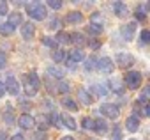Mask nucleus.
Wrapping results in <instances>:
<instances>
[{"mask_svg":"<svg viewBox=\"0 0 150 140\" xmlns=\"http://www.w3.org/2000/svg\"><path fill=\"white\" fill-rule=\"evenodd\" d=\"M42 44H46V46H50V48H55V46H57V41H55L53 37H42Z\"/></svg>","mask_w":150,"mask_h":140,"instance_id":"obj_35","label":"nucleus"},{"mask_svg":"<svg viewBox=\"0 0 150 140\" xmlns=\"http://www.w3.org/2000/svg\"><path fill=\"white\" fill-rule=\"evenodd\" d=\"M97 67H99V71H103V73L110 75V73H113L115 64H113V60H111L110 57H103V59H99V60H97Z\"/></svg>","mask_w":150,"mask_h":140,"instance_id":"obj_6","label":"nucleus"},{"mask_svg":"<svg viewBox=\"0 0 150 140\" xmlns=\"http://www.w3.org/2000/svg\"><path fill=\"white\" fill-rule=\"evenodd\" d=\"M62 105H64V106H65L67 110H71V112H76V110H80V108H78V105L74 103V101H72L71 98H67V96H65V98L62 99Z\"/></svg>","mask_w":150,"mask_h":140,"instance_id":"obj_23","label":"nucleus"},{"mask_svg":"<svg viewBox=\"0 0 150 140\" xmlns=\"http://www.w3.org/2000/svg\"><path fill=\"white\" fill-rule=\"evenodd\" d=\"M62 2H60V0H50V2H48V7H51V9H55V11H58V9H62Z\"/></svg>","mask_w":150,"mask_h":140,"instance_id":"obj_33","label":"nucleus"},{"mask_svg":"<svg viewBox=\"0 0 150 140\" xmlns=\"http://www.w3.org/2000/svg\"><path fill=\"white\" fill-rule=\"evenodd\" d=\"M101 114H103L104 117H108V119H117L118 114H120V110H118V106L113 105V103H104V105L101 106Z\"/></svg>","mask_w":150,"mask_h":140,"instance_id":"obj_5","label":"nucleus"},{"mask_svg":"<svg viewBox=\"0 0 150 140\" xmlns=\"http://www.w3.org/2000/svg\"><path fill=\"white\" fill-rule=\"evenodd\" d=\"M88 30H90L92 34H96V36H99V34L103 32V25H99V23H90V27H88Z\"/></svg>","mask_w":150,"mask_h":140,"instance_id":"obj_28","label":"nucleus"},{"mask_svg":"<svg viewBox=\"0 0 150 140\" xmlns=\"http://www.w3.org/2000/svg\"><path fill=\"white\" fill-rule=\"evenodd\" d=\"M27 13L32 20H37V21H42L46 18V6L41 4V2H28L27 4Z\"/></svg>","mask_w":150,"mask_h":140,"instance_id":"obj_2","label":"nucleus"},{"mask_svg":"<svg viewBox=\"0 0 150 140\" xmlns=\"http://www.w3.org/2000/svg\"><path fill=\"white\" fill-rule=\"evenodd\" d=\"M2 117H4V121H6L7 126L14 124V108H13L11 105H6L4 110H2Z\"/></svg>","mask_w":150,"mask_h":140,"instance_id":"obj_11","label":"nucleus"},{"mask_svg":"<svg viewBox=\"0 0 150 140\" xmlns=\"http://www.w3.org/2000/svg\"><path fill=\"white\" fill-rule=\"evenodd\" d=\"M148 94H150V87L146 85L143 91H141V96H139V99H138V103H145L146 99H148Z\"/></svg>","mask_w":150,"mask_h":140,"instance_id":"obj_31","label":"nucleus"},{"mask_svg":"<svg viewBox=\"0 0 150 140\" xmlns=\"http://www.w3.org/2000/svg\"><path fill=\"white\" fill-rule=\"evenodd\" d=\"M18 124H20L21 129H32V128L35 126V119H34L32 115H28V114H23V115L18 119Z\"/></svg>","mask_w":150,"mask_h":140,"instance_id":"obj_9","label":"nucleus"},{"mask_svg":"<svg viewBox=\"0 0 150 140\" xmlns=\"http://www.w3.org/2000/svg\"><path fill=\"white\" fill-rule=\"evenodd\" d=\"M48 75H51V76H55V78H64V69H60V67H57V66H50L48 67Z\"/></svg>","mask_w":150,"mask_h":140,"instance_id":"obj_22","label":"nucleus"},{"mask_svg":"<svg viewBox=\"0 0 150 140\" xmlns=\"http://www.w3.org/2000/svg\"><path fill=\"white\" fill-rule=\"evenodd\" d=\"M2 96H6V87H4L2 82H0V98H2Z\"/></svg>","mask_w":150,"mask_h":140,"instance_id":"obj_44","label":"nucleus"},{"mask_svg":"<svg viewBox=\"0 0 150 140\" xmlns=\"http://www.w3.org/2000/svg\"><path fill=\"white\" fill-rule=\"evenodd\" d=\"M78 98H80V101H81L83 105H90V103H92V96H90L88 91H85V89H78Z\"/></svg>","mask_w":150,"mask_h":140,"instance_id":"obj_21","label":"nucleus"},{"mask_svg":"<svg viewBox=\"0 0 150 140\" xmlns=\"http://www.w3.org/2000/svg\"><path fill=\"white\" fill-rule=\"evenodd\" d=\"M65 59H67L65 50H57V51L53 53V60H55V62H64Z\"/></svg>","mask_w":150,"mask_h":140,"instance_id":"obj_24","label":"nucleus"},{"mask_svg":"<svg viewBox=\"0 0 150 140\" xmlns=\"http://www.w3.org/2000/svg\"><path fill=\"white\" fill-rule=\"evenodd\" d=\"M0 140H7V135L4 131H0Z\"/></svg>","mask_w":150,"mask_h":140,"instance_id":"obj_47","label":"nucleus"},{"mask_svg":"<svg viewBox=\"0 0 150 140\" xmlns=\"http://www.w3.org/2000/svg\"><path fill=\"white\" fill-rule=\"evenodd\" d=\"M113 140H120V128L118 126L113 128Z\"/></svg>","mask_w":150,"mask_h":140,"instance_id":"obj_41","label":"nucleus"},{"mask_svg":"<svg viewBox=\"0 0 150 140\" xmlns=\"http://www.w3.org/2000/svg\"><path fill=\"white\" fill-rule=\"evenodd\" d=\"M50 121H51V124L53 126H57V128H60L62 124H60V117L55 114V112H51V115H50Z\"/></svg>","mask_w":150,"mask_h":140,"instance_id":"obj_34","label":"nucleus"},{"mask_svg":"<svg viewBox=\"0 0 150 140\" xmlns=\"http://www.w3.org/2000/svg\"><path fill=\"white\" fill-rule=\"evenodd\" d=\"M139 37H141V41L146 44V43H150V32L145 29V30H141V34H139Z\"/></svg>","mask_w":150,"mask_h":140,"instance_id":"obj_36","label":"nucleus"},{"mask_svg":"<svg viewBox=\"0 0 150 140\" xmlns=\"http://www.w3.org/2000/svg\"><path fill=\"white\" fill-rule=\"evenodd\" d=\"M11 140H25V136L21 135V133H16V135H13V138Z\"/></svg>","mask_w":150,"mask_h":140,"instance_id":"obj_43","label":"nucleus"},{"mask_svg":"<svg viewBox=\"0 0 150 140\" xmlns=\"http://www.w3.org/2000/svg\"><path fill=\"white\" fill-rule=\"evenodd\" d=\"M90 46H92V48H96V50H97V48H99V46H101V43H99V41H90Z\"/></svg>","mask_w":150,"mask_h":140,"instance_id":"obj_45","label":"nucleus"},{"mask_svg":"<svg viewBox=\"0 0 150 140\" xmlns=\"http://www.w3.org/2000/svg\"><path fill=\"white\" fill-rule=\"evenodd\" d=\"M125 128H127V131L136 133V131H138V128H139V119H138L136 115L127 117V121H125Z\"/></svg>","mask_w":150,"mask_h":140,"instance_id":"obj_15","label":"nucleus"},{"mask_svg":"<svg viewBox=\"0 0 150 140\" xmlns=\"http://www.w3.org/2000/svg\"><path fill=\"white\" fill-rule=\"evenodd\" d=\"M131 140H134V138H131Z\"/></svg>","mask_w":150,"mask_h":140,"instance_id":"obj_49","label":"nucleus"},{"mask_svg":"<svg viewBox=\"0 0 150 140\" xmlns=\"http://www.w3.org/2000/svg\"><path fill=\"white\" fill-rule=\"evenodd\" d=\"M14 32V27H11L9 23H2V25H0V34H2V36H11Z\"/></svg>","mask_w":150,"mask_h":140,"instance_id":"obj_25","label":"nucleus"},{"mask_svg":"<svg viewBox=\"0 0 150 140\" xmlns=\"http://www.w3.org/2000/svg\"><path fill=\"white\" fill-rule=\"evenodd\" d=\"M69 37H71V43H74L76 46H85V44H87L85 36H83V34H80V32H74V34H71Z\"/></svg>","mask_w":150,"mask_h":140,"instance_id":"obj_18","label":"nucleus"},{"mask_svg":"<svg viewBox=\"0 0 150 140\" xmlns=\"http://www.w3.org/2000/svg\"><path fill=\"white\" fill-rule=\"evenodd\" d=\"M4 87H6V92H9L11 96H18L20 94V84H18V80L14 76H9L7 82L4 84Z\"/></svg>","mask_w":150,"mask_h":140,"instance_id":"obj_7","label":"nucleus"},{"mask_svg":"<svg viewBox=\"0 0 150 140\" xmlns=\"http://www.w3.org/2000/svg\"><path fill=\"white\" fill-rule=\"evenodd\" d=\"M60 140H74V138H72V136H62Z\"/></svg>","mask_w":150,"mask_h":140,"instance_id":"obj_48","label":"nucleus"},{"mask_svg":"<svg viewBox=\"0 0 150 140\" xmlns=\"http://www.w3.org/2000/svg\"><path fill=\"white\" fill-rule=\"evenodd\" d=\"M6 62H7V55H6L4 51H0V69L6 66Z\"/></svg>","mask_w":150,"mask_h":140,"instance_id":"obj_38","label":"nucleus"},{"mask_svg":"<svg viewBox=\"0 0 150 140\" xmlns=\"http://www.w3.org/2000/svg\"><path fill=\"white\" fill-rule=\"evenodd\" d=\"M96 66H97V60L96 59H87V69H88V71H92Z\"/></svg>","mask_w":150,"mask_h":140,"instance_id":"obj_37","label":"nucleus"},{"mask_svg":"<svg viewBox=\"0 0 150 140\" xmlns=\"http://www.w3.org/2000/svg\"><path fill=\"white\" fill-rule=\"evenodd\" d=\"M58 25H60V20H58V18H53V20L50 21V29H58Z\"/></svg>","mask_w":150,"mask_h":140,"instance_id":"obj_40","label":"nucleus"},{"mask_svg":"<svg viewBox=\"0 0 150 140\" xmlns=\"http://www.w3.org/2000/svg\"><path fill=\"white\" fill-rule=\"evenodd\" d=\"M57 91H58L60 94H67V92H69V84H65V82H60V80H58Z\"/></svg>","mask_w":150,"mask_h":140,"instance_id":"obj_29","label":"nucleus"},{"mask_svg":"<svg viewBox=\"0 0 150 140\" xmlns=\"http://www.w3.org/2000/svg\"><path fill=\"white\" fill-rule=\"evenodd\" d=\"M41 87V80H39V75L35 71H30L27 76H25V82H23V91L27 96H35L37 91Z\"/></svg>","mask_w":150,"mask_h":140,"instance_id":"obj_1","label":"nucleus"},{"mask_svg":"<svg viewBox=\"0 0 150 140\" xmlns=\"http://www.w3.org/2000/svg\"><path fill=\"white\" fill-rule=\"evenodd\" d=\"M145 11H146V9H143V7L136 9L134 16H136V20H138V21H145V20H146V13H145Z\"/></svg>","mask_w":150,"mask_h":140,"instance_id":"obj_27","label":"nucleus"},{"mask_svg":"<svg viewBox=\"0 0 150 140\" xmlns=\"http://www.w3.org/2000/svg\"><path fill=\"white\" fill-rule=\"evenodd\" d=\"M117 64L122 69H129L131 66H134V57L127 51H120V53H117Z\"/></svg>","mask_w":150,"mask_h":140,"instance_id":"obj_4","label":"nucleus"},{"mask_svg":"<svg viewBox=\"0 0 150 140\" xmlns=\"http://www.w3.org/2000/svg\"><path fill=\"white\" fill-rule=\"evenodd\" d=\"M55 41H57V43H65V44H67V43H71V37H69L67 32H58Z\"/></svg>","mask_w":150,"mask_h":140,"instance_id":"obj_26","label":"nucleus"},{"mask_svg":"<svg viewBox=\"0 0 150 140\" xmlns=\"http://www.w3.org/2000/svg\"><path fill=\"white\" fill-rule=\"evenodd\" d=\"M65 21H67L69 25H76V23H81V21H83V14H81L80 11H72V13H69V14L65 16Z\"/></svg>","mask_w":150,"mask_h":140,"instance_id":"obj_13","label":"nucleus"},{"mask_svg":"<svg viewBox=\"0 0 150 140\" xmlns=\"http://www.w3.org/2000/svg\"><path fill=\"white\" fill-rule=\"evenodd\" d=\"M81 126H83L85 129H94V119H90V117H85V119L81 121Z\"/></svg>","mask_w":150,"mask_h":140,"instance_id":"obj_32","label":"nucleus"},{"mask_svg":"<svg viewBox=\"0 0 150 140\" xmlns=\"http://www.w3.org/2000/svg\"><path fill=\"white\" fill-rule=\"evenodd\" d=\"M92 92H96L97 96H104V94H108L106 87H103V85H92Z\"/></svg>","mask_w":150,"mask_h":140,"instance_id":"obj_30","label":"nucleus"},{"mask_svg":"<svg viewBox=\"0 0 150 140\" xmlns=\"http://www.w3.org/2000/svg\"><path fill=\"white\" fill-rule=\"evenodd\" d=\"M35 34V25L32 21H23L21 23V36L23 39H32Z\"/></svg>","mask_w":150,"mask_h":140,"instance_id":"obj_8","label":"nucleus"},{"mask_svg":"<svg viewBox=\"0 0 150 140\" xmlns=\"http://www.w3.org/2000/svg\"><path fill=\"white\" fill-rule=\"evenodd\" d=\"M6 23H9L11 27H14V29H16L18 25H21V23H23V14H21V13H18V11H14V13H11V14H9V20H7Z\"/></svg>","mask_w":150,"mask_h":140,"instance_id":"obj_14","label":"nucleus"},{"mask_svg":"<svg viewBox=\"0 0 150 140\" xmlns=\"http://www.w3.org/2000/svg\"><path fill=\"white\" fill-rule=\"evenodd\" d=\"M113 11L117 16H125L127 14V6L124 2H113Z\"/></svg>","mask_w":150,"mask_h":140,"instance_id":"obj_19","label":"nucleus"},{"mask_svg":"<svg viewBox=\"0 0 150 140\" xmlns=\"http://www.w3.org/2000/svg\"><path fill=\"white\" fill-rule=\"evenodd\" d=\"M134 32H136V23H125L122 29H120V34L125 41H131L134 37Z\"/></svg>","mask_w":150,"mask_h":140,"instance_id":"obj_10","label":"nucleus"},{"mask_svg":"<svg viewBox=\"0 0 150 140\" xmlns=\"http://www.w3.org/2000/svg\"><path fill=\"white\" fill-rule=\"evenodd\" d=\"M94 129H96L99 135H104V133H108V122H106L104 119H96V121H94Z\"/></svg>","mask_w":150,"mask_h":140,"instance_id":"obj_17","label":"nucleus"},{"mask_svg":"<svg viewBox=\"0 0 150 140\" xmlns=\"http://www.w3.org/2000/svg\"><path fill=\"white\" fill-rule=\"evenodd\" d=\"M148 114H150V110H148V106H146V105H145V106H143V108H141V110H139V115H141V117H146V115H148Z\"/></svg>","mask_w":150,"mask_h":140,"instance_id":"obj_42","label":"nucleus"},{"mask_svg":"<svg viewBox=\"0 0 150 140\" xmlns=\"http://www.w3.org/2000/svg\"><path fill=\"white\" fill-rule=\"evenodd\" d=\"M67 60H71L72 64H78V62L85 60V53H83V50H81V48H74V50L69 53V59H67Z\"/></svg>","mask_w":150,"mask_h":140,"instance_id":"obj_12","label":"nucleus"},{"mask_svg":"<svg viewBox=\"0 0 150 140\" xmlns=\"http://www.w3.org/2000/svg\"><path fill=\"white\" fill-rule=\"evenodd\" d=\"M110 91H113L115 94H124V84H122V80H118V78H113V80H110Z\"/></svg>","mask_w":150,"mask_h":140,"instance_id":"obj_16","label":"nucleus"},{"mask_svg":"<svg viewBox=\"0 0 150 140\" xmlns=\"http://www.w3.org/2000/svg\"><path fill=\"white\" fill-rule=\"evenodd\" d=\"M60 121H62V122H64L69 129H76V128H78V126H76V121H74L69 114H64V115L60 117ZM62 122H60V124H62Z\"/></svg>","mask_w":150,"mask_h":140,"instance_id":"obj_20","label":"nucleus"},{"mask_svg":"<svg viewBox=\"0 0 150 140\" xmlns=\"http://www.w3.org/2000/svg\"><path fill=\"white\" fill-rule=\"evenodd\" d=\"M141 80H143V76H141L139 71H127L125 76H124L125 87H127V89H132V91H136V89L141 85Z\"/></svg>","mask_w":150,"mask_h":140,"instance_id":"obj_3","label":"nucleus"},{"mask_svg":"<svg viewBox=\"0 0 150 140\" xmlns=\"http://www.w3.org/2000/svg\"><path fill=\"white\" fill-rule=\"evenodd\" d=\"M0 14H7V2L0 0Z\"/></svg>","mask_w":150,"mask_h":140,"instance_id":"obj_39","label":"nucleus"},{"mask_svg":"<svg viewBox=\"0 0 150 140\" xmlns=\"http://www.w3.org/2000/svg\"><path fill=\"white\" fill-rule=\"evenodd\" d=\"M42 136H44L42 133H35V135H34V140H42Z\"/></svg>","mask_w":150,"mask_h":140,"instance_id":"obj_46","label":"nucleus"}]
</instances>
